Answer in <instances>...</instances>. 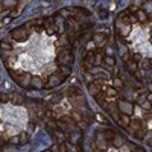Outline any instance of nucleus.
I'll return each mask as SVG.
<instances>
[{
	"label": "nucleus",
	"mask_w": 152,
	"mask_h": 152,
	"mask_svg": "<svg viewBox=\"0 0 152 152\" xmlns=\"http://www.w3.org/2000/svg\"><path fill=\"white\" fill-rule=\"evenodd\" d=\"M56 72H59L64 78H67V76H70V72H72V67H66V66H59L58 67V70Z\"/></svg>",
	"instance_id": "nucleus-23"
},
{
	"label": "nucleus",
	"mask_w": 152,
	"mask_h": 152,
	"mask_svg": "<svg viewBox=\"0 0 152 152\" xmlns=\"http://www.w3.org/2000/svg\"><path fill=\"white\" fill-rule=\"evenodd\" d=\"M129 120H131L129 116H126V114H119V119L116 122L122 126V128H128V126H129Z\"/></svg>",
	"instance_id": "nucleus-13"
},
{
	"label": "nucleus",
	"mask_w": 152,
	"mask_h": 152,
	"mask_svg": "<svg viewBox=\"0 0 152 152\" xmlns=\"http://www.w3.org/2000/svg\"><path fill=\"white\" fill-rule=\"evenodd\" d=\"M99 15L102 17V18H107V17H108V12L104 11V9H99Z\"/></svg>",
	"instance_id": "nucleus-36"
},
{
	"label": "nucleus",
	"mask_w": 152,
	"mask_h": 152,
	"mask_svg": "<svg viewBox=\"0 0 152 152\" xmlns=\"http://www.w3.org/2000/svg\"><path fill=\"white\" fill-rule=\"evenodd\" d=\"M126 143V140H125V137H122V135H114V138L111 140V145L114 146V148H122L123 145Z\"/></svg>",
	"instance_id": "nucleus-15"
},
{
	"label": "nucleus",
	"mask_w": 152,
	"mask_h": 152,
	"mask_svg": "<svg viewBox=\"0 0 152 152\" xmlns=\"http://www.w3.org/2000/svg\"><path fill=\"white\" fill-rule=\"evenodd\" d=\"M64 81H66L64 76H62L59 72H55V73H52V75L49 76L47 82H46V84H43V87H44V88H55V87L61 85Z\"/></svg>",
	"instance_id": "nucleus-5"
},
{
	"label": "nucleus",
	"mask_w": 152,
	"mask_h": 152,
	"mask_svg": "<svg viewBox=\"0 0 152 152\" xmlns=\"http://www.w3.org/2000/svg\"><path fill=\"white\" fill-rule=\"evenodd\" d=\"M18 2H15V0H3V2H0V6H3L5 9L11 11V9H14L17 6Z\"/></svg>",
	"instance_id": "nucleus-18"
},
{
	"label": "nucleus",
	"mask_w": 152,
	"mask_h": 152,
	"mask_svg": "<svg viewBox=\"0 0 152 152\" xmlns=\"http://www.w3.org/2000/svg\"><path fill=\"white\" fill-rule=\"evenodd\" d=\"M143 72H151V58H146V59H142V67H140Z\"/></svg>",
	"instance_id": "nucleus-25"
},
{
	"label": "nucleus",
	"mask_w": 152,
	"mask_h": 152,
	"mask_svg": "<svg viewBox=\"0 0 152 152\" xmlns=\"http://www.w3.org/2000/svg\"><path fill=\"white\" fill-rule=\"evenodd\" d=\"M96 152H107V151H105V149H97Z\"/></svg>",
	"instance_id": "nucleus-38"
},
{
	"label": "nucleus",
	"mask_w": 152,
	"mask_h": 152,
	"mask_svg": "<svg viewBox=\"0 0 152 152\" xmlns=\"http://www.w3.org/2000/svg\"><path fill=\"white\" fill-rule=\"evenodd\" d=\"M117 110L122 114L131 116V114L134 113V105L129 102V100H120V102H117Z\"/></svg>",
	"instance_id": "nucleus-6"
},
{
	"label": "nucleus",
	"mask_w": 152,
	"mask_h": 152,
	"mask_svg": "<svg viewBox=\"0 0 152 152\" xmlns=\"http://www.w3.org/2000/svg\"><path fill=\"white\" fill-rule=\"evenodd\" d=\"M93 43L97 46V49H102L107 43H108V35L104 32H97L93 35Z\"/></svg>",
	"instance_id": "nucleus-8"
},
{
	"label": "nucleus",
	"mask_w": 152,
	"mask_h": 152,
	"mask_svg": "<svg viewBox=\"0 0 152 152\" xmlns=\"http://www.w3.org/2000/svg\"><path fill=\"white\" fill-rule=\"evenodd\" d=\"M128 128L132 131V132H135L137 129H140V128H143V125H142V120L140 119H131L129 120V126Z\"/></svg>",
	"instance_id": "nucleus-14"
},
{
	"label": "nucleus",
	"mask_w": 152,
	"mask_h": 152,
	"mask_svg": "<svg viewBox=\"0 0 152 152\" xmlns=\"http://www.w3.org/2000/svg\"><path fill=\"white\" fill-rule=\"evenodd\" d=\"M134 17H135V20H138V21H142V23H143V21H146V18L149 20L151 15H146V12H145V11L138 9V11L135 12V15H134Z\"/></svg>",
	"instance_id": "nucleus-21"
},
{
	"label": "nucleus",
	"mask_w": 152,
	"mask_h": 152,
	"mask_svg": "<svg viewBox=\"0 0 152 152\" xmlns=\"http://www.w3.org/2000/svg\"><path fill=\"white\" fill-rule=\"evenodd\" d=\"M131 152H145V149H143V148H140V146H137V145H134Z\"/></svg>",
	"instance_id": "nucleus-34"
},
{
	"label": "nucleus",
	"mask_w": 152,
	"mask_h": 152,
	"mask_svg": "<svg viewBox=\"0 0 152 152\" xmlns=\"http://www.w3.org/2000/svg\"><path fill=\"white\" fill-rule=\"evenodd\" d=\"M0 49L2 50H12V44H9L8 41H0Z\"/></svg>",
	"instance_id": "nucleus-31"
},
{
	"label": "nucleus",
	"mask_w": 152,
	"mask_h": 152,
	"mask_svg": "<svg viewBox=\"0 0 152 152\" xmlns=\"http://www.w3.org/2000/svg\"><path fill=\"white\" fill-rule=\"evenodd\" d=\"M66 96L69 97V100L72 102V105H75V107H82V105H85L87 102H85V96H84V93L81 91V88L79 87H69L67 90H66Z\"/></svg>",
	"instance_id": "nucleus-1"
},
{
	"label": "nucleus",
	"mask_w": 152,
	"mask_h": 152,
	"mask_svg": "<svg viewBox=\"0 0 152 152\" xmlns=\"http://www.w3.org/2000/svg\"><path fill=\"white\" fill-rule=\"evenodd\" d=\"M70 14L73 15V18H85V17H90V11L85 9V8H81V6H75L70 9Z\"/></svg>",
	"instance_id": "nucleus-7"
},
{
	"label": "nucleus",
	"mask_w": 152,
	"mask_h": 152,
	"mask_svg": "<svg viewBox=\"0 0 152 152\" xmlns=\"http://www.w3.org/2000/svg\"><path fill=\"white\" fill-rule=\"evenodd\" d=\"M100 90H102V87H100L99 84H96V82H91V84H88V91H90L93 96L94 94H97Z\"/></svg>",
	"instance_id": "nucleus-20"
},
{
	"label": "nucleus",
	"mask_w": 152,
	"mask_h": 152,
	"mask_svg": "<svg viewBox=\"0 0 152 152\" xmlns=\"http://www.w3.org/2000/svg\"><path fill=\"white\" fill-rule=\"evenodd\" d=\"M143 58H142V55L140 53H132V56H131V61L132 62H135V64H137V62H140Z\"/></svg>",
	"instance_id": "nucleus-33"
},
{
	"label": "nucleus",
	"mask_w": 152,
	"mask_h": 152,
	"mask_svg": "<svg viewBox=\"0 0 152 152\" xmlns=\"http://www.w3.org/2000/svg\"><path fill=\"white\" fill-rule=\"evenodd\" d=\"M9 102H12L14 105H24L26 99H24L21 94H17V93H9Z\"/></svg>",
	"instance_id": "nucleus-11"
},
{
	"label": "nucleus",
	"mask_w": 152,
	"mask_h": 152,
	"mask_svg": "<svg viewBox=\"0 0 152 152\" xmlns=\"http://www.w3.org/2000/svg\"><path fill=\"white\" fill-rule=\"evenodd\" d=\"M58 62H59V66H66V67H72L73 66L75 56H73L72 44H67L64 47H61V50L58 52Z\"/></svg>",
	"instance_id": "nucleus-2"
},
{
	"label": "nucleus",
	"mask_w": 152,
	"mask_h": 152,
	"mask_svg": "<svg viewBox=\"0 0 152 152\" xmlns=\"http://www.w3.org/2000/svg\"><path fill=\"white\" fill-rule=\"evenodd\" d=\"M113 84H114V87H116V88H123V81L119 78V76H116V78L113 79Z\"/></svg>",
	"instance_id": "nucleus-28"
},
{
	"label": "nucleus",
	"mask_w": 152,
	"mask_h": 152,
	"mask_svg": "<svg viewBox=\"0 0 152 152\" xmlns=\"http://www.w3.org/2000/svg\"><path fill=\"white\" fill-rule=\"evenodd\" d=\"M81 116H82V120H84L87 125H90V123L94 120V114H93L90 110H85V111L81 114Z\"/></svg>",
	"instance_id": "nucleus-17"
},
{
	"label": "nucleus",
	"mask_w": 152,
	"mask_h": 152,
	"mask_svg": "<svg viewBox=\"0 0 152 152\" xmlns=\"http://www.w3.org/2000/svg\"><path fill=\"white\" fill-rule=\"evenodd\" d=\"M31 35V31L24 26H18V28H14L11 31V37H12V40H15V41H26L28 38Z\"/></svg>",
	"instance_id": "nucleus-4"
},
{
	"label": "nucleus",
	"mask_w": 152,
	"mask_h": 152,
	"mask_svg": "<svg viewBox=\"0 0 152 152\" xmlns=\"http://www.w3.org/2000/svg\"><path fill=\"white\" fill-rule=\"evenodd\" d=\"M26 5H28V2H18V3H17V6H15L14 9H11V14H9V17H11L12 20L17 18V17L21 14V11L24 9V6H26Z\"/></svg>",
	"instance_id": "nucleus-10"
},
{
	"label": "nucleus",
	"mask_w": 152,
	"mask_h": 152,
	"mask_svg": "<svg viewBox=\"0 0 152 152\" xmlns=\"http://www.w3.org/2000/svg\"><path fill=\"white\" fill-rule=\"evenodd\" d=\"M94 99L97 102H102V100H107V94H105V90H100L97 94H94Z\"/></svg>",
	"instance_id": "nucleus-26"
},
{
	"label": "nucleus",
	"mask_w": 152,
	"mask_h": 152,
	"mask_svg": "<svg viewBox=\"0 0 152 152\" xmlns=\"http://www.w3.org/2000/svg\"><path fill=\"white\" fill-rule=\"evenodd\" d=\"M43 152H52V151H50V149H49V151H43Z\"/></svg>",
	"instance_id": "nucleus-39"
},
{
	"label": "nucleus",
	"mask_w": 152,
	"mask_h": 152,
	"mask_svg": "<svg viewBox=\"0 0 152 152\" xmlns=\"http://www.w3.org/2000/svg\"><path fill=\"white\" fill-rule=\"evenodd\" d=\"M11 78L14 79L20 87L23 88H29L31 85V79H32V75L28 73V72H23V70H12V69H8Z\"/></svg>",
	"instance_id": "nucleus-3"
},
{
	"label": "nucleus",
	"mask_w": 152,
	"mask_h": 152,
	"mask_svg": "<svg viewBox=\"0 0 152 152\" xmlns=\"http://www.w3.org/2000/svg\"><path fill=\"white\" fill-rule=\"evenodd\" d=\"M151 100H152V94H151V93H148V102H151Z\"/></svg>",
	"instance_id": "nucleus-37"
},
{
	"label": "nucleus",
	"mask_w": 152,
	"mask_h": 152,
	"mask_svg": "<svg viewBox=\"0 0 152 152\" xmlns=\"http://www.w3.org/2000/svg\"><path fill=\"white\" fill-rule=\"evenodd\" d=\"M117 20H119V21H122L123 24H128V26H129L131 23L137 21V20H135V17L131 14V12H128V11H123V12H120L119 17H117Z\"/></svg>",
	"instance_id": "nucleus-9"
},
{
	"label": "nucleus",
	"mask_w": 152,
	"mask_h": 152,
	"mask_svg": "<svg viewBox=\"0 0 152 152\" xmlns=\"http://www.w3.org/2000/svg\"><path fill=\"white\" fill-rule=\"evenodd\" d=\"M29 88H35V90H40V88H43V81H41V78H38V76H32Z\"/></svg>",
	"instance_id": "nucleus-16"
},
{
	"label": "nucleus",
	"mask_w": 152,
	"mask_h": 152,
	"mask_svg": "<svg viewBox=\"0 0 152 152\" xmlns=\"http://www.w3.org/2000/svg\"><path fill=\"white\" fill-rule=\"evenodd\" d=\"M102 134H104V137H105V140H108V142H111L113 138H114V135H116V132L111 131V129H104Z\"/></svg>",
	"instance_id": "nucleus-24"
},
{
	"label": "nucleus",
	"mask_w": 152,
	"mask_h": 152,
	"mask_svg": "<svg viewBox=\"0 0 152 152\" xmlns=\"http://www.w3.org/2000/svg\"><path fill=\"white\" fill-rule=\"evenodd\" d=\"M84 78H85L84 81H85L87 84H91V82H93V79H94V76H93L90 72H85V70H84Z\"/></svg>",
	"instance_id": "nucleus-27"
},
{
	"label": "nucleus",
	"mask_w": 152,
	"mask_h": 152,
	"mask_svg": "<svg viewBox=\"0 0 152 152\" xmlns=\"http://www.w3.org/2000/svg\"><path fill=\"white\" fill-rule=\"evenodd\" d=\"M0 102L8 104L9 102V93H0Z\"/></svg>",
	"instance_id": "nucleus-32"
},
{
	"label": "nucleus",
	"mask_w": 152,
	"mask_h": 152,
	"mask_svg": "<svg viewBox=\"0 0 152 152\" xmlns=\"http://www.w3.org/2000/svg\"><path fill=\"white\" fill-rule=\"evenodd\" d=\"M9 143L17 145V146H18V137H17V135H15V137H11V138H9Z\"/></svg>",
	"instance_id": "nucleus-35"
},
{
	"label": "nucleus",
	"mask_w": 152,
	"mask_h": 152,
	"mask_svg": "<svg viewBox=\"0 0 152 152\" xmlns=\"http://www.w3.org/2000/svg\"><path fill=\"white\" fill-rule=\"evenodd\" d=\"M17 137H18V146H20V145H26V143L29 142L31 134H29V132H21V134H18Z\"/></svg>",
	"instance_id": "nucleus-19"
},
{
	"label": "nucleus",
	"mask_w": 152,
	"mask_h": 152,
	"mask_svg": "<svg viewBox=\"0 0 152 152\" xmlns=\"http://www.w3.org/2000/svg\"><path fill=\"white\" fill-rule=\"evenodd\" d=\"M94 119H97V122H100V123H104V125H107L108 123V119L104 116V114H94Z\"/></svg>",
	"instance_id": "nucleus-30"
},
{
	"label": "nucleus",
	"mask_w": 152,
	"mask_h": 152,
	"mask_svg": "<svg viewBox=\"0 0 152 152\" xmlns=\"http://www.w3.org/2000/svg\"><path fill=\"white\" fill-rule=\"evenodd\" d=\"M132 134H134V137H137V138H145V137H146V134H145V128L137 129V131L132 132Z\"/></svg>",
	"instance_id": "nucleus-29"
},
{
	"label": "nucleus",
	"mask_w": 152,
	"mask_h": 152,
	"mask_svg": "<svg viewBox=\"0 0 152 152\" xmlns=\"http://www.w3.org/2000/svg\"><path fill=\"white\" fill-rule=\"evenodd\" d=\"M105 94H107V99H116L117 96H119V93H117V90L116 88H107L105 90Z\"/></svg>",
	"instance_id": "nucleus-22"
},
{
	"label": "nucleus",
	"mask_w": 152,
	"mask_h": 152,
	"mask_svg": "<svg viewBox=\"0 0 152 152\" xmlns=\"http://www.w3.org/2000/svg\"><path fill=\"white\" fill-rule=\"evenodd\" d=\"M102 66H104L105 69H113L114 66H116V58H114L113 55H107V56H104V59H102Z\"/></svg>",
	"instance_id": "nucleus-12"
}]
</instances>
